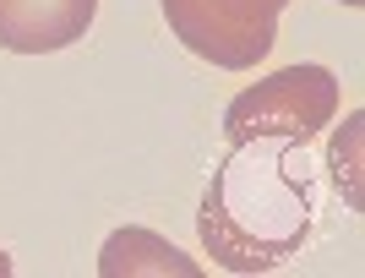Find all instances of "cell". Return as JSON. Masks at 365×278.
<instances>
[{"label": "cell", "mask_w": 365, "mask_h": 278, "mask_svg": "<svg viewBox=\"0 0 365 278\" xmlns=\"http://www.w3.org/2000/svg\"><path fill=\"white\" fill-rule=\"evenodd\" d=\"M169 33L191 55L224 71H251L278 38V11L289 0H158Z\"/></svg>", "instance_id": "3"}, {"label": "cell", "mask_w": 365, "mask_h": 278, "mask_svg": "<svg viewBox=\"0 0 365 278\" xmlns=\"http://www.w3.org/2000/svg\"><path fill=\"white\" fill-rule=\"evenodd\" d=\"M98 273L104 278H137V273H158V278H197L202 262L197 257H185L164 240V235L153 230H115L98 251Z\"/></svg>", "instance_id": "5"}, {"label": "cell", "mask_w": 365, "mask_h": 278, "mask_svg": "<svg viewBox=\"0 0 365 278\" xmlns=\"http://www.w3.org/2000/svg\"><path fill=\"white\" fill-rule=\"evenodd\" d=\"M98 0H0V49L55 55L93 28Z\"/></svg>", "instance_id": "4"}, {"label": "cell", "mask_w": 365, "mask_h": 278, "mask_svg": "<svg viewBox=\"0 0 365 278\" xmlns=\"http://www.w3.org/2000/svg\"><path fill=\"white\" fill-rule=\"evenodd\" d=\"M322 207V180L305 142L240 137L207 175L197 207V235L224 273H273L311 240Z\"/></svg>", "instance_id": "1"}, {"label": "cell", "mask_w": 365, "mask_h": 278, "mask_svg": "<svg viewBox=\"0 0 365 278\" xmlns=\"http://www.w3.org/2000/svg\"><path fill=\"white\" fill-rule=\"evenodd\" d=\"M6 273H11V257H6V251H0V278H6Z\"/></svg>", "instance_id": "7"}, {"label": "cell", "mask_w": 365, "mask_h": 278, "mask_svg": "<svg viewBox=\"0 0 365 278\" xmlns=\"http://www.w3.org/2000/svg\"><path fill=\"white\" fill-rule=\"evenodd\" d=\"M344 6H365V0H344Z\"/></svg>", "instance_id": "8"}, {"label": "cell", "mask_w": 365, "mask_h": 278, "mask_svg": "<svg viewBox=\"0 0 365 278\" xmlns=\"http://www.w3.org/2000/svg\"><path fill=\"white\" fill-rule=\"evenodd\" d=\"M360 125H365V115L354 109L349 120H344V131L333 137V153H327V164H333V180H338V191H344V202L349 207H360Z\"/></svg>", "instance_id": "6"}, {"label": "cell", "mask_w": 365, "mask_h": 278, "mask_svg": "<svg viewBox=\"0 0 365 278\" xmlns=\"http://www.w3.org/2000/svg\"><path fill=\"white\" fill-rule=\"evenodd\" d=\"M338 115V77L327 66H284L273 77L251 88L224 109V137H284V142H311L322 125Z\"/></svg>", "instance_id": "2"}]
</instances>
